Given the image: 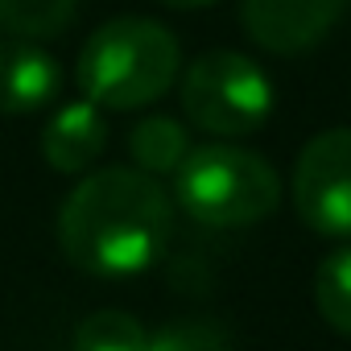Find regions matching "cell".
Instances as JSON below:
<instances>
[{
    "label": "cell",
    "instance_id": "3957f363",
    "mask_svg": "<svg viewBox=\"0 0 351 351\" xmlns=\"http://www.w3.org/2000/svg\"><path fill=\"white\" fill-rule=\"evenodd\" d=\"M173 199L207 228H252L281 207V178L252 149L203 145L173 173Z\"/></svg>",
    "mask_w": 351,
    "mask_h": 351
},
{
    "label": "cell",
    "instance_id": "5bb4252c",
    "mask_svg": "<svg viewBox=\"0 0 351 351\" xmlns=\"http://www.w3.org/2000/svg\"><path fill=\"white\" fill-rule=\"evenodd\" d=\"M161 5H169V9H207L215 0H161Z\"/></svg>",
    "mask_w": 351,
    "mask_h": 351
},
{
    "label": "cell",
    "instance_id": "6da1fadb",
    "mask_svg": "<svg viewBox=\"0 0 351 351\" xmlns=\"http://www.w3.org/2000/svg\"><path fill=\"white\" fill-rule=\"evenodd\" d=\"M173 203L132 165L95 169L58 207V248L91 277H136L169 244Z\"/></svg>",
    "mask_w": 351,
    "mask_h": 351
},
{
    "label": "cell",
    "instance_id": "4fadbf2b",
    "mask_svg": "<svg viewBox=\"0 0 351 351\" xmlns=\"http://www.w3.org/2000/svg\"><path fill=\"white\" fill-rule=\"evenodd\" d=\"M145 351H228L223 326L207 318H186V322H169L157 335H149Z\"/></svg>",
    "mask_w": 351,
    "mask_h": 351
},
{
    "label": "cell",
    "instance_id": "52a82bcc",
    "mask_svg": "<svg viewBox=\"0 0 351 351\" xmlns=\"http://www.w3.org/2000/svg\"><path fill=\"white\" fill-rule=\"evenodd\" d=\"M62 87V66L34 42L0 38V116L42 112Z\"/></svg>",
    "mask_w": 351,
    "mask_h": 351
},
{
    "label": "cell",
    "instance_id": "30bf717a",
    "mask_svg": "<svg viewBox=\"0 0 351 351\" xmlns=\"http://www.w3.org/2000/svg\"><path fill=\"white\" fill-rule=\"evenodd\" d=\"M79 0H0V34L17 42H46L71 29Z\"/></svg>",
    "mask_w": 351,
    "mask_h": 351
},
{
    "label": "cell",
    "instance_id": "9c48e42d",
    "mask_svg": "<svg viewBox=\"0 0 351 351\" xmlns=\"http://www.w3.org/2000/svg\"><path fill=\"white\" fill-rule=\"evenodd\" d=\"M128 153H132V169L149 173V178L178 173L182 161L191 157V132L173 116H145L128 132Z\"/></svg>",
    "mask_w": 351,
    "mask_h": 351
},
{
    "label": "cell",
    "instance_id": "8fae6325",
    "mask_svg": "<svg viewBox=\"0 0 351 351\" xmlns=\"http://www.w3.org/2000/svg\"><path fill=\"white\" fill-rule=\"evenodd\" d=\"M314 302L330 330L351 339V244L322 256L314 273Z\"/></svg>",
    "mask_w": 351,
    "mask_h": 351
},
{
    "label": "cell",
    "instance_id": "7a4b0ae2",
    "mask_svg": "<svg viewBox=\"0 0 351 351\" xmlns=\"http://www.w3.org/2000/svg\"><path fill=\"white\" fill-rule=\"evenodd\" d=\"M182 66V50L161 21L116 17L104 21L79 50L75 79L95 108L132 112L157 104Z\"/></svg>",
    "mask_w": 351,
    "mask_h": 351
},
{
    "label": "cell",
    "instance_id": "8992f818",
    "mask_svg": "<svg viewBox=\"0 0 351 351\" xmlns=\"http://www.w3.org/2000/svg\"><path fill=\"white\" fill-rule=\"evenodd\" d=\"M343 0H240L248 38L281 58L314 50L339 21Z\"/></svg>",
    "mask_w": 351,
    "mask_h": 351
},
{
    "label": "cell",
    "instance_id": "ba28073f",
    "mask_svg": "<svg viewBox=\"0 0 351 351\" xmlns=\"http://www.w3.org/2000/svg\"><path fill=\"white\" fill-rule=\"evenodd\" d=\"M108 145V124L91 99L62 104L42 128V157L58 173H83L99 161Z\"/></svg>",
    "mask_w": 351,
    "mask_h": 351
},
{
    "label": "cell",
    "instance_id": "5b68a950",
    "mask_svg": "<svg viewBox=\"0 0 351 351\" xmlns=\"http://www.w3.org/2000/svg\"><path fill=\"white\" fill-rule=\"evenodd\" d=\"M293 211L318 236H351V128H326L298 153Z\"/></svg>",
    "mask_w": 351,
    "mask_h": 351
},
{
    "label": "cell",
    "instance_id": "7c38bea8",
    "mask_svg": "<svg viewBox=\"0 0 351 351\" xmlns=\"http://www.w3.org/2000/svg\"><path fill=\"white\" fill-rule=\"evenodd\" d=\"M145 326L124 310H95L75 326V351H145Z\"/></svg>",
    "mask_w": 351,
    "mask_h": 351
},
{
    "label": "cell",
    "instance_id": "277c9868",
    "mask_svg": "<svg viewBox=\"0 0 351 351\" xmlns=\"http://www.w3.org/2000/svg\"><path fill=\"white\" fill-rule=\"evenodd\" d=\"M182 112L211 136H248L273 112V83L248 54L211 50L182 75Z\"/></svg>",
    "mask_w": 351,
    "mask_h": 351
}]
</instances>
